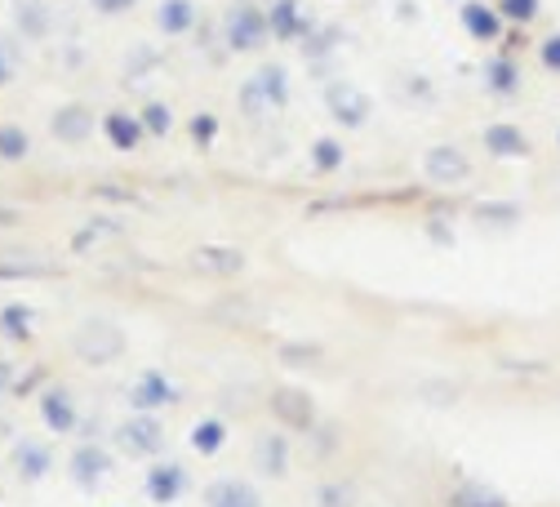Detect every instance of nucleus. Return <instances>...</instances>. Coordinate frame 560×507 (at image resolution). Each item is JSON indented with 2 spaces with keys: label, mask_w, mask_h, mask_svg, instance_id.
Returning <instances> with one entry per match:
<instances>
[{
  "label": "nucleus",
  "mask_w": 560,
  "mask_h": 507,
  "mask_svg": "<svg viewBox=\"0 0 560 507\" xmlns=\"http://www.w3.org/2000/svg\"><path fill=\"white\" fill-rule=\"evenodd\" d=\"M125 347H129L125 330L116 326V320H107V316H85L80 326L72 330V352H76L85 365H93V370H103V365H116V360L125 356Z\"/></svg>",
  "instance_id": "f257e3e1"
},
{
  "label": "nucleus",
  "mask_w": 560,
  "mask_h": 507,
  "mask_svg": "<svg viewBox=\"0 0 560 507\" xmlns=\"http://www.w3.org/2000/svg\"><path fill=\"white\" fill-rule=\"evenodd\" d=\"M112 445L129 458H165V423L156 419V414H129V419L116 423L112 432Z\"/></svg>",
  "instance_id": "f03ea898"
},
{
  "label": "nucleus",
  "mask_w": 560,
  "mask_h": 507,
  "mask_svg": "<svg viewBox=\"0 0 560 507\" xmlns=\"http://www.w3.org/2000/svg\"><path fill=\"white\" fill-rule=\"evenodd\" d=\"M112 468H116L112 449H107V445H93V441L76 445V449H72V458H67V477H72V485H76V490H85V494L103 490V485L112 481Z\"/></svg>",
  "instance_id": "7ed1b4c3"
},
{
  "label": "nucleus",
  "mask_w": 560,
  "mask_h": 507,
  "mask_svg": "<svg viewBox=\"0 0 560 507\" xmlns=\"http://www.w3.org/2000/svg\"><path fill=\"white\" fill-rule=\"evenodd\" d=\"M178 383L165 375V370H143V375H133V383L125 388V401L133 414H156V409H169L178 405Z\"/></svg>",
  "instance_id": "20e7f679"
},
{
  "label": "nucleus",
  "mask_w": 560,
  "mask_h": 507,
  "mask_svg": "<svg viewBox=\"0 0 560 507\" xmlns=\"http://www.w3.org/2000/svg\"><path fill=\"white\" fill-rule=\"evenodd\" d=\"M36 409H40L44 432H54V436H72L80 428V405H76V396H72L67 383H44Z\"/></svg>",
  "instance_id": "39448f33"
},
{
  "label": "nucleus",
  "mask_w": 560,
  "mask_h": 507,
  "mask_svg": "<svg viewBox=\"0 0 560 507\" xmlns=\"http://www.w3.org/2000/svg\"><path fill=\"white\" fill-rule=\"evenodd\" d=\"M187 490H192V472H187L182 464H174V458H156V464L148 468V477H143V494H148L156 507L178 503Z\"/></svg>",
  "instance_id": "423d86ee"
},
{
  "label": "nucleus",
  "mask_w": 560,
  "mask_h": 507,
  "mask_svg": "<svg viewBox=\"0 0 560 507\" xmlns=\"http://www.w3.org/2000/svg\"><path fill=\"white\" fill-rule=\"evenodd\" d=\"M93 129H103V121H93V107L89 103H63L54 116H50V134L67 148H80L93 138Z\"/></svg>",
  "instance_id": "0eeeda50"
},
{
  "label": "nucleus",
  "mask_w": 560,
  "mask_h": 507,
  "mask_svg": "<svg viewBox=\"0 0 560 507\" xmlns=\"http://www.w3.org/2000/svg\"><path fill=\"white\" fill-rule=\"evenodd\" d=\"M10 464H14V472H18L23 485H36V481L50 477L54 449L44 445V441H36V436H23V441H14V449H10Z\"/></svg>",
  "instance_id": "6e6552de"
},
{
  "label": "nucleus",
  "mask_w": 560,
  "mask_h": 507,
  "mask_svg": "<svg viewBox=\"0 0 560 507\" xmlns=\"http://www.w3.org/2000/svg\"><path fill=\"white\" fill-rule=\"evenodd\" d=\"M205 507H263L258 490L250 481H237V477H218L205 485Z\"/></svg>",
  "instance_id": "1a4fd4ad"
},
{
  "label": "nucleus",
  "mask_w": 560,
  "mask_h": 507,
  "mask_svg": "<svg viewBox=\"0 0 560 507\" xmlns=\"http://www.w3.org/2000/svg\"><path fill=\"white\" fill-rule=\"evenodd\" d=\"M187 263H192L196 271H205V276H237L245 267V254L231 250V245H201V250H192Z\"/></svg>",
  "instance_id": "9d476101"
},
{
  "label": "nucleus",
  "mask_w": 560,
  "mask_h": 507,
  "mask_svg": "<svg viewBox=\"0 0 560 507\" xmlns=\"http://www.w3.org/2000/svg\"><path fill=\"white\" fill-rule=\"evenodd\" d=\"M103 138L116 152H138V143L148 138V129H143V121L129 116V112H107L103 116Z\"/></svg>",
  "instance_id": "9b49d317"
},
{
  "label": "nucleus",
  "mask_w": 560,
  "mask_h": 507,
  "mask_svg": "<svg viewBox=\"0 0 560 507\" xmlns=\"http://www.w3.org/2000/svg\"><path fill=\"white\" fill-rule=\"evenodd\" d=\"M271 414L290 428H311V396L298 388H276L271 392Z\"/></svg>",
  "instance_id": "f8f14e48"
},
{
  "label": "nucleus",
  "mask_w": 560,
  "mask_h": 507,
  "mask_svg": "<svg viewBox=\"0 0 560 507\" xmlns=\"http://www.w3.org/2000/svg\"><path fill=\"white\" fill-rule=\"evenodd\" d=\"M31 334H36L31 303H5V307H0V339L18 347V343H31Z\"/></svg>",
  "instance_id": "ddd939ff"
},
{
  "label": "nucleus",
  "mask_w": 560,
  "mask_h": 507,
  "mask_svg": "<svg viewBox=\"0 0 560 507\" xmlns=\"http://www.w3.org/2000/svg\"><path fill=\"white\" fill-rule=\"evenodd\" d=\"M196 27V5L192 0H161L156 5V31L161 36H187Z\"/></svg>",
  "instance_id": "4468645a"
},
{
  "label": "nucleus",
  "mask_w": 560,
  "mask_h": 507,
  "mask_svg": "<svg viewBox=\"0 0 560 507\" xmlns=\"http://www.w3.org/2000/svg\"><path fill=\"white\" fill-rule=\"evenodd\" d=\"M254 464H258V472H267L271 481H280V477H285V468H290L285 441H280V436H263L258 449H254Z\"/></svg>",
  "instance_id": "2eb2a0df"
},
{
  "label": "nucleus",
  "mask_w": 560,
  "mask_h": 507,
  "mask_svg": "<svg viewBox=\"0 0 560 507\" xmlns=\"http://www.w3.org/2000/svg\"><path fill=\"white\" fill-rule=\"evenodd\" d=\"M14 18H18V36H27V40L50 36V10H44L40 0H18Z\"/></svg>",
  "instance_id": "dca6fc26"
},
{
  "label": "nucleus",
  "mask_w": 560,
  "mask_h": 507,
  "mask_svg": "<svg viewBox=\"0 0 560 507\" xmlns=\"http://www.w3.org/2000/svg\"><path fill=\"white\" fill-rule=\"evenodd\" d=\"M227 40L237 45V50H250V45H258L263 40V23H258V14L254 10H237L227 18Z\"/></svg>",
  "instance_id": "f3484780"
},
{
  "label": "nucleus",
  "mask_w": 560,
  "mask_h": 507,
  "mask_svg": "<svg viewBox=\"0 0 560 507\" xmlns=\"http://www.w3.org/2000/svg\"><path fill=\"white\" fill-rule=\"evenodd\" d=\"M27 156H31V134L23 125H0V161L23 165Z\"/></svg>",
  "instance_id": "a211bd4d"
},
{
  "label": "nucleus",
  "mask_w": 560,
  "mask_h": 507,
  "mask_svg": "<svg viewBox=\"0 0 560 507\" xmlns=\"http://www.w3.org/2000/svg\"><path fill=\"white\" fill-rule=\"evenodd\" d=\"M222 445H227V428H222L218 419H201V423L192 428V449H196V454L209 458V454H218Z\"/></svg>",
  "instance_id": "6ab92c4d"
},
{
  "label": "nucleus",
  "mask_w": 560,
  "mask_h": 507,
  "mask_svg": "<svg viewBox=\"0 0 560 507\" xmlns=\"http://www.w3.org/2000/svg\"><path fill=\"white\" fill-rule=\"evenodd\" d=\"M138 121H143V129H148L152 138H165V134L174 129V112H169L165 103H156V99H152L143 112H138Z\"/></svg>",
  "instance_id": "aec40b11"
},
{
  "label": "nucleus",
  "mask_w": 560,
  "mask_h": 507,
  "mask_svg": "<svg viewBox=\"0 0 560 507\" xmlns=\"http://www.w3.org/2000/svg\"><path fill=\"white\" fill-rule=\"evenodd\" d=\"M116 232H120V223H99V218H93V223H85L80 232L72 237V250H76V254H85V250H89L93 241H99V237H116Z\"/></svg>",
  "instance_id": "412c9836"
},
{
  "label": "nucleus",
  "mask_w": 560,
  "mask_h": 507,
  "mask_svg": "<svg viewBox=\"0 0 560 507\" xmlns=\"http://www.w3.org/2000/svg\"><path fill=\"white\" fill-rule=\"evenodd\" d=\"M14 76H18V50H14L10 36H0V89H5Z\"/></svg>",
  "instance_id": "4be33fe9"
},
{
  "label": "nucleus",
  "mask_w": 560,
  "mask_h": 507,
  "mask_svg": "<svg viewBox=\"0 0 560 507\" xmlns=\"http://www.w3.org/2000/svg\"><path fill=\"white\" fill-rule=\"evenodd\" d=\"M449 503H454V507H502L494 494H481V490H472V485H467V490H458Z\"/></svg>",
  "instance_id": "5701e85b"
},
{
  "label": "nucleus",
  "mask_w": 560,
  "mask_h": 507,
  "mask_svg": "<svg viewBox=\"0 0 560 507\" xmlns=\"http://www.w3.org/2000/svg\"><path fill=\"white\" fill-rule=\"evenodd\" d=\"M214 134H218V121L214 116H192V143L196 148H209Z\"/></svg>",
  "instance_id": "b1692460"
},
{
  "label": "nucleus",
  "mask_w": 560,
  "mask_h": 507,
  "mask_svg": "<svg viewBox=\"0 0 560 507\" xmlns=\"http://www.w3.org/2000/svg\"><path fill=\"white\" fill-rule=\"evenodd\" d=\"M93 14H103V18H116V14H129L138 0H89Z\"/></svg>",
  "instance_id": "393cba45"
},
{
  "label": "nucleus",
  "mask_w": 560,
  "mask_h": 507,
  "mask_svg": "<svg viewBox=\"0 0 560 507\" xmlns=\"http://www.w3.org/2000/svg\"><path fill=\"white\" fill-rule=\"evenodd\" d=\"M14 379H18V370H14V365H10L5 356H0V401H5V396L14 392Z\"/></svg>",
  "instance_id": "a878e982"
},
{
  "label": "nucleus",
  "mask_w": 560,
  "mask_h": 507,
  "mask_svg": "<svg viewBox=\"0 0 560 507\" xmlns=\"http://www.w3.org/2000/svg\"><path fill=\"white\" fill-rule=\"evenodd\" d=\"M40 379H44V370H40V365H36V370H27L23 379H14V396H27V392H31V388H36Z\"/></svg>",
  "instance_id": "bb28decb"
},
{
  "label": "nucleus",
  "mask_w": 560,
  "mask_h": 507,
  "mask_svg": "<svg viewBox=\"0 0 560 507\" xmlns=\"http://www.w3.org/2000/svg\"><path fill=\"white\" fill-rule=\"evenodd\" d=\"M93 197H103V201H133V188H93Z\"/></svg>",
  "instance_id": "cd10ccee"
},
{
  "label": "nucleus",
  "mask_w": 560,
  "mask_h": 507,
  "mask_svg": "<svg viewBox=\"0 0 560 507\" xmlns=\"http://www.w3.org/2000/svg\"><path fill=\"white\" fill-rule=\"evenodd\" d=\"M23 276H36V267H0V281H23Z\"/></svg>",
  "instance_id": "c85d7f7f"
},
{
  "label": "nucleus",
  "mask_w": 560,
  "mask_h": 507,
  "mask_svg": "<svg viewBox=\"0 0 560 507\" xmlns=\"http://www.w3.org/2000/svg\"><path fill=\"white\" fill-rule=\"evenodd\" d=\"M316 156H320V165H334V156H339V152H334L330 143H320V148H316Z\"/></svg>",
  "instance_id": "c756f323"
},
{
  "label": "nucleus",
  "mask_w": 560,
  "mask_h": 507,
  "mask_svg": "<svg viewBox=\"0 0 560 507\" xmlns=\"http://www.w3.org/2000/svg\"><path fill=\"white\" fill-rule=\"evenodd\" d=\"M0 223H18V214L14 210H0Z\"/></svg>",
  "instance_id": "7c9ffc66"
}]
</instances>
